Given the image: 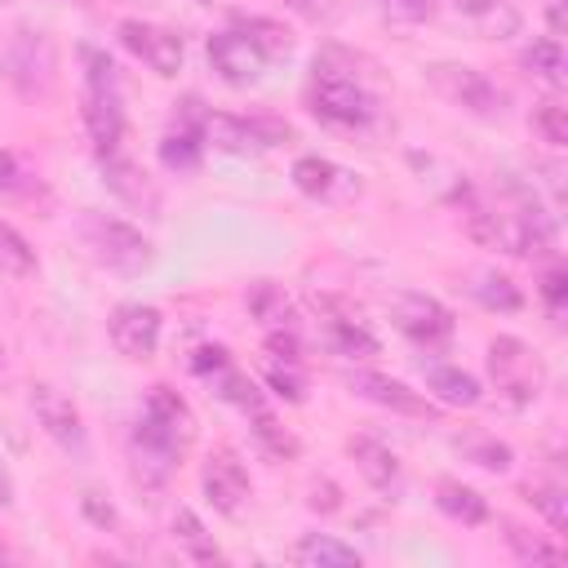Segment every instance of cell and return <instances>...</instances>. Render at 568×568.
<instances>
[{
  "mask_svg": "<svg viewBox=\"0 0 568 568\" xmlns=\"http://www.w3.org/2000/svg\"><path fill=\"white\" fill-rule=\"evenodd\" d=\"M524 67H528L537 80H546L550 89H559V84L568 80V58H564V44H559L555 36L532 40V44L524 49Z\"/></svg>",
  "mask_w": 568,
  "mask_h": 568,
  "instance_id": "27",
  "label": "cell"
},
{
  "mask_svg": "<svg viewBox=\"0 0 568 568\" xmlns=\"http://www.w3.org/2000/svg\"><path fill=\"white\" fill-rule=\"evenodd\" d=\"M266 386H271L280 399H288V404H302V399H306V377L297 373L293 359H271V364H266Z\"/></svg>",
  "mask_w": 568,
  "mask_h": 568,
  "instance_id": "38",
  "label": "cell"
},
{
  "mask_svg": "<svg viewBox=\"0 0 568 568\" xmlns=\"http://www.w3.org/2000/svg\"><path fill=\"white\" fill-rule=\"evenodd\" d=\"M506 546H510V555L519 559V564H564L568 555H564V546H555V541H546V537H537V532H528L524 524H506Z\"/></svg>",
  "mask_w": 568,
  "mask_h": 568,
  "instance_id": "28",
  "label": "cell"
},
{
  "mask_svg": "<svg viewBox=\"0 0 568 568\" xmlns=\"http://www.w3.org/2000/svg\"><path fill=\"white\" fill-rule=\"evenodd\" d=\"M200 484H204V497L213 501V510H222V515H240L248 506V493H253L248 470L240 466V457L231 448L209 453V462L200 470Z\"/></svg>",
  "mask_w": 568,
  "mask_h": 568,
  "instance_id": "15",
  "label": "cell"
},
{
  "mask_svg": "<svg viewBox=\"0 0 568 568\" xmlns=\"http://www.w3.org/2000/svg\"><path fill=\"white\" fill-rule=\"evenodd\" d=\"M488 377L510 404H532L546 390V364L524 337H493L488 342Z\"/></svg>",
  "mask_w": 568,
  "mask_h": 568,
  "instance_id": "4",
  "label": "cell"
},
{
  "mask_svg": "<svg viewBox=\"0 0 568 568\" xmlns=\"http://www.w3.org/2000/svg\"><path fill=\"white\" fill-rule=\"evenodd\" d=\"M80 62H84V93H80V115H84V129H89V142L102 155H115L124 146V106H120V75H115V62L84 44L80 49Z\"/></svg>",
  "mask_w": 568,
  "mask_h": 568,
  "instance_id": "2",
  "label": "cell"
},
{
  "mask_svg": "<svg viewBox=\"0 0 568 568\" xmlns=\"http://www.w3.org/2000/svg\"><path fill=\"white\" fill-rule=\"evenodd\" d=\"M284 9H293L297 18H306L315 27H333L346 13V0H284Z\"/></svg>",
  "mask_w": 568,
  "mask_h": 568,
  "instance_id": "39",
  "label": "cell"
},
{
  "mask_svg": "<svg viewBox=\"0 0 568 568\" xmlns=\"http://www.w3.org/2000/svg\"><path fill=\"white\" fill-rule=\"evenodd\" d=\"M346 386L359 395V399H368V404H382V408H390V413H404V417H435L439 408L422 395V390H413V386H404L399 377H386V373H368V368H351L346 373Z\"/></svg>",
  "mask_w": 568,
  "mask_h": 568,
  "instance_id": "14",
  "label": "cell"
},
{
  "mask_svg": "<svg viewBox=\"0 0 568 568\" xmlns=\"http://www.w3.org/2000/svg\"><path fill=\"white\" fill-rule=\"evenodd\" d=\"M27 186H31L27 164H22L13 151L0 146V191H4V195H18V191H27Z\"/></svg>",
  "mask_w": 568,
  "mask_h": 568,
  "instance_id": "41",
  "label": "cell"
},
{
  "mask_svg": "<svg viewBox=\"0 0 568 568\" xmlns=\"http://www.w3.org/2000/svg\"><path fill=\"white\" fill-rule=\"evenodd\" d=\"M0 271L13 275V280H31L36 275V248L9 222H0Z\"/></svg>",
  "mask_w": 568,
  "mask_h": 568,
  "instance_id": "30",
  "label": "cell"
},
{
  "mask_svg": "<svg viewBox=\"0 0 568 568\" xmlns=\"http://www.w3.org/2000/svg\"><path fill=\"white\" fill-rule=\"evenodd\" d=\"M106 333H111V346L124 359H151L155 346H160V311L142 306V302H124V306L111 311Z\"/></svg>",
  "mask_w": 568,
  "mask_h": 568,
  "instance_id": "13",
  "label": "cell"
},
{
  "mask_svg": "<svg viewBox=\"0 0 568 568\" xmlns=\"http://www.w3.org/2000/svg\"><path fill=\"white\" fill-rule=\"evenodd\" d=\"M58 71V53L40 31H18L13 44L4 49V75L22 98H49Z\"/></svg>",
  "mask_w": 568,
  "mask_h": 568,
  "instance_id": "8",
  "label": "cell"
},
{
  "mask_svg": "<svg viewBox=\"0 0 568 568\" xmlns=\"http://www.w3.org/2000/svg\"><path fill=\"white\" fill-rule=\"evenodd\" d=\"M0 506H13V479L4 466H0Z\"/></svg>",
  "mask_w": 568,
  "mask_h": 568,
  "instance_id": "46",
  "label": "cell"
},
{
  "mask_svg": "<svg viewBox=\"0 0 568 568\" xmlns=\"http://www.w3.org/2000/svg\"><path fill=\"white\" fill-rule=\"evenodd\" d=\"M235 31H240V36H248L266 62H271V58H288V53H293V36H288V27H284V22H275V18L240 13V18H235Z\"/></svg>",
  "mask_w": 568,
  "mask_h": 568,
  "instance_id": "24",
  "label": "cell"
},
{
  "mask_svg": "<svg viewBox=\"0 0 568 568\" xmlns=\"http://www.w3.org/2000/svg\"><path fill=\"white\" fill-rule=\"evenodd\" d=\"M80 235H84V244L93 248V257H98L102 266L124 271V275L151 266V257H155L151 240H146L138 226H129V222H120V217H106V213H84Z\"/></svg>",
  "mask_w": 568,
  "mask_h": 568,
  "instance_id": "6",
  "label": "cell"
},
{
  "mask_svg": "<svg viewBox=\"0 0 568 568\" xmlns=\"http://www.w3.org/2000/svg\"><path fill=\"white\" fill-rule=\"evenodd\" d=\"M311 111L333 124V129H364L377 120V98L346 71V67H333L328 58H315V71H311Z\"/></svg>",
  "mask_w": 568,
  "mask_h": 568,
  "instance_id": "3",
  "label": "cell"
},
{
  "mask_svg": "<svg viewBox=\"0 0 568 568\" xmlns=\"http://www.w3.org/2000/svg\"><path fill=\"white\" fill-rule=\"evenodd\" d=\"M80 506H84V515H89L93 524H102V528H111V524H115V510H111V506H102V497H98V493H84V497H80Z\"/></svg>",
  "mask_w": 568,
  "mask_h": 568,
  "instance_id": "44",
  "label": "cell"
},
{
  "mask_svg": "<svg viewBox=\"0 0 568 568\" xmlns=\"http://www.w3.org/2000/svg\"><path fill=\"white\" fill-rule=\"evenodd\" d=\"M31 413L40 422V430L71 457H89V430H84V417L80 408L49 382H36L31 386Z\"/></svg>",
  "mask_w": 568,
  "mask_h": 568,
  "instance_id": "9",
  "label": "cell"
},
{
  "mask_svg": "<svg viewBox=\"0 0 568 568\" xmlns=\"http://www.w3.org/2000/svg\"><path fill=\"white\" fill-rule=\"evenodd\" d=\"M293 564H302V568H351V564H359V550L328 537V532H306L293 546Z\"/></svg>",
  "mask_w": 568,
  "mask_h": 568,
  "instance_id": "23",
  "label": "cell"
},
{
  "mask_svg": "<svg viewBox=\"0 0 568 568\" xmlns=\"http://www.w3.org/2000/svg\"><path fill=\"white\" fill-rule=\"evenodd\" d=\"M435 506H439L448 519H457V524H484V519H488V501H484L475 488L457 484V479H439V484H435Z\"/></svg>",
  "mask_w": 568,
  "mask_h": 568,
  "instance_id": "26",
  "label": "cell"
},
{
  "mask_svg": "<svg viewBox=\"0 0 568 568\" xmlns=\"http://www.w3.org/2000/svg\"><path fill=\"white\" fill-rule=\"evenodd\" d=\"M173 537H178V546H182L195 564H217V559H222L213 532L204 528V519H200L191 506H178V510H173Z\"/></svg>",
  "mask_w": 568,
  "mask_h": 568,
  "instance_id": "25",
  "label": "cell"
},
{
  "mask_svg": "<svg viewBox=\"0 0 568 568\" xmlns=\"http://www.w3.org/2000/svg\"><path fill=\"white\" fill-rule=\"evenodd\" d=\"M226 364H231V359H226L222 346H200V351L191 355V368H195V373H222Z\"/></svg>",
  "mask_w": 568,
  "mask_h": 568,
  "instance_id": "43",
  "label": "cell"
},
{
  "mask_svg": "<svg viewBox=\"0 0 568 568\" xmlns=\"http://www.w3.org/2000/svg\"><path fill=\"white\" fill-rule=\"evenodd\" d=\"M200 4H213V0H200Z\"/></svg>",
  "mask_w": 568,
  "mask_h": 568,
  "instance_id": "47",
  "label": "cell"
},
{
  "mask_svg": "<svg viewBox=\"0 0 568 568\" xmlns=\"http://www.w3.org/2000/svg\"><path fill=\"white\" fill-rule=\"evenodd\" d=\"M293 186H297L302 195L320 200V204H342V200L359 195V178L346 173L342 164L324 160V155H302V160L293 164Z\"/></svg>",
  "mask_w": 568,
  "mask_h": 568,
  "instance_id": "17",
  "label": "cell"
},
{
  "mask_svg": "<svg viewBox=\"0 0 568 568\" xmlns=\"http://www.w3.org/2000/svg\"><path fill=\"white\" fill-rule=\"evenodd\" d=\"M288 138H293V129L280 120H266V115H253V120L226 115V111L200 115V142H209L213 151H226V155H257V151H271Z\"/></svg>",
  "mask_w": 568,
  "mask_h": 568,
  "instance_id": "5",
  "label": "cell"
},
{
  "mask_svg": "<svg viewBox=\"0 0 568 568\" xmlns=\"http://www.w3.org/2000/svg\"><path fill=\"white\" fill-rule=\"evenodd\" d=\"M426 80L435 84V93L439 98H448L453 106H462L466 115H479V120H493V115H501V89L484 75V71H475V67H466V62H430L426 67Z\"/></svg>",
  "mask_w": 568,
  "mask_h": 568,
  "instance_id": "7",
  "label": "cell"
},
{
  "mask_svg": "<svg viewBox=\"0 0 568 568\" xmlns=\"http://www.w3.org/2000/svg\"><path fill=\"white\" fill-rule=\"evenodd\" d=\"M248 311H253L266 328H284V324L293 320V306H288L284 288H275V284H257V288L248 293Z\"/></svg>",
  "mask_w": 568,
  "mask_h": 568,
  "instance_id": "33",
  "label": "cell"
},
{
  "mask_svg": "<svg viewBox=\"0 0 568 568\" xmlns=\"http://www.w3.org/2000/svg\"><path fill=\"white\" fill-rule=\"evenodd\" d=\"M200 151H204L200 129H178V133H164V142H160L164 169H178V173H191L200 164Z\"/></svg>",
  "mask_w": 568,
  "mask_h": 568,
  "instance_id": "31",
  "label": "cell"
},
{
  "mask_svg": "<svg viewBox=\"0 0 568 568\" xmlns=\"http://www.w3.org/2000/svg\"><path fill=\"white\" fill-rule=\"evenodd\" d=\"M217 395H222L226 404L244 408V413H257V408H266V395H262V386H257L248 373H235L231 364L217 373Z\"/></svg>",
  "mask_w": 568,
  "mask_h": 568,
  "instance_id": "32",
  "label": "cell"
},
{
  "mask_svg": "<svg viewBox=\"0 0 568 568\" xmlns=\"http://www.w3.org/2000/svg\"><path fill=\"white\" fill-rule=\"evenodd\" d=\"M209 62H213V71H217L226 84H235V89H248V84H257V80L266 75V58H262L257 44H253L248 36H240V31H217V36H209Z\"/></svg>",
  "mask_w": 568,
  "mask_h": 568,
  "instance_id": "16",
  "label": "cell"
},
{
  "mask_svg": "<svg viewBox=\"0 0 568 568\" xmlns=\"http://www.w3.org/2000/svg\"><path fill=\"white\" fill-rule=\"evenodd\" d=\"M315 311H320V320H324V337H328V346L337 351V355H346V359H373L382 346H377V337L368 333V324L359 320V311L351 306V302H342V297H315Z\"/></svg>",
  "mask_w": 568,
  "mask_h": 568,
  "instance_id": "12",
  "label": "cell"
},
{
  "mask_svg": "<svg viewBox=\"0 0 568 568\" xmlns=\"http://www.w3.org/2000/svg\"><path fill=\"white\" fill-rule=\"evenodd\" d=\"M120 44L164 80L182 71V36L169 31V27H155V22H142V18H124L120 22Z\"/></svg>",
  "mask_w": 568,
  "mask_h": 568,
  "instance_id": "11",
  "label": "cell"
},
{
  "mask_svg": "<svg viewBox=\"0 0 568 568\" xmlns=\"http://www.w3.org/2000/svg\"><path fill=\"white\" fill-rule=\"evenodd\" d=\"M462 453H466V457H470L475 466L493 470V475L510 470V462H515L510 444H501V439H488V435H479V439H462Z\"/></svg>",
  "mask_w": 568,
  "mask_h": 568,
  "instance_id": "37",
  "label": "cell"
},
{
  "mask_svg": "<svg viewBox=\"0 0 568 568\" xmlns=\"http://www.w3.org/2000/svg\"><path fill=\"white\" fill-rule=\"evenodd\" d=\"M390 320H395V328H399L404 337H413V342H422V346H439V342H448L453 328H457L453 311H448L444 302H435L430 293H399V297L390 302Z\"/></svg>",
  "mask_w": 568,
  "mask_h": 568,
  "instance_id": "10",
  "label": "cell"
},
{
  "mask_svg": "<svg viewBox=\"0 0 568 568\" xmlns=\"http://www.w3.org/2000/svg\"><path fill=\"white\" fill-rule=\"evenodd\" d=\"M448 4L484 40H510V36H519V22L524 18H519V9L510 0H448Z\"/></svg>",
  "mask_w": 568,
  "mask_h": 568,
  "instance_id": "18",
  "label": "cell"
},
{
  "mask_svg": "<svg viewBox=\"0 0 568 568\" xmlns=\"http://www.w3.org/2000/svg\"><path fill=\"white\" fill-rule=\"evenodd\" d=\"M102 173H106V186H111L124 204L146 209V213H155V209H160V191L151 186V178H146L133 160H124L120 151H115V155H102Z\"/></svg>",
  "mask_w": 568,
  "mask_h": 568,
  "instance_id": "20",
  "label": "cell"
},
{
  "mask_svg": "<svg viewBox=\"0 0 568 568\" xmlns=\"http://www.w3.org/2000/svg\"><path fill=\"white\" fill-rule=\"evenodd\" d=\"M346 453H351L355 470H359L377 493H395V488H399V457H395L382 439H373V435H351V439H346Z\"/></svg>",
  "mask_w": 568,
  "mask_h": 568,
  "instance_id": "19",
  "label": "cell"
},
{
  "mask_svg": "<svg viewBox=\"0 0 568 568\" xmlns=\"http://www.w3.org/2000/svg\"><path fill=\"white\" fill-rule=\"evenodd\" d=\"M253 417V435H257V444L271 453V457H297V439L275 422V413L271 408H257V413H248Z\"/></svg>",
  "mask_w": 568,
  "mask_h": 568,
  "instance_id": "34",
  "label": "cell"
},
{
  "mask_svg": "<svg viewBox=\"0 0 568 568\" xmlns=\"http://www.w3.org/2000/svg\"><path fill=\"white\" fill-rule=\"evenodd\" d=\"M532 129L541 133V142L564 146V142H568V106H564L559 98H541V102L532 106Z\"/></svg>",
  "mask_w": 568,
  "mask_h": 568,
  "instance_id": "35",
  "label": "cell"
},
{
  "mask_svg": "<svg viewBox=\"0 0 568 568\" xmlns=\"http://www.w3.org/2000/svg\"><path fill=\"white\" fill-rule=\"evenodd\" d=\"M466 288H470V297L484 302L488 311H519V306H524V293H519L506 275H497V271H479Z\"/></svg>",
  "mask_w": 568,
  "mask_h": 568,
  "instance_id": "29",
  "label": "cell"
},
{
  "mask_svg": "<svg viewBox=\"0 0 568 568\" xmlns=\"http://www.w3.org/2000/svg\"><path fill=\"white\" fill-rule=\"evenodd\" d=\"M528 501L546 515V524L555 532H568V493H564V484H532L528 488Z\"/></svg>",
  "mask_w": 568,
  "mask_h": 568,
  "instance_id": "36",
  "label": "cell"
},
{
  "mask_svg": "<svg viewBox=\"0 0 568 568\" xmlns=\"http://www.w3.org/2000/svg\"><path fill=\"white\" fill-rule=\"evenodd\" d=\"M377 9L390 22H426L439 9V0H377Z\"/></svg>",
  "mask_w": 568,
  "mask_h": 568,
  "instance_id": "40",
  "label": "cell"
},
{
  "mask_svg": "<svg viewBox=\"0 0 568 568\" xmlns=\"http://www.w3.org/2000/svg\"><path fill=\"white\" fill-rule=\"evenodd\" d=\"M546 18H550V36L559 40V36H564V0H550V9H546Z\"/></svg>",
  "mask_w": 568,
  "mask_h": 568,
  "instance_id": "45",
  "label": "cell"
},
{
  "mask_svg": "<svg viewBox=\"0 0 568 568\" xmlns=\"http://www.w3.org/2000/svg\"><path fill=\"white\" fill-rule=\"evenodd\" d=\"M426 386H430L435 399L448 404V408H475V404L484 399L479 382H475L466 368H457V364H430V368H426Z\"/></svg>",
  "mask_w": 568,
  "mask_h": 568,
  "instance_id": "22",
  "label": "cell"
},
{
  "mask_svg": "<svg viewBox=\"0 0 568 568\" xmlns=\"http://www.w3.org/2000/svg\"><path fill=\"white\" fill-rule=\"evenodd\" d=\"M541 297H546V306L559 315L564 311V302H568V275H564V266H550L546 275H541Z\"/></svg>",
  "mask_w": 568,
  "mask_h": 568,
  "instance_id": "42",
  "label": "cell"
},
{
  "mask_svg": "<svg viewBox=\"0 0 568 568\" xmlns=\"http://www.w3.org/2000/svg\"><path fill=\"white\" fill-rule=\"evenodd\" d=\"M466 231L475 244L510 253V257H546L555 253V222L532 204L524 209H493V204H470L466 209Z\"/></svg>",
  "mask_w": 568,
  "mask_h": 568,
  "instance_id": "1",
  "label": "cell"
},
{
  "mask_svg": "<svg viewBox=\"0 0 568 568\" xmlns=\"http://www.w3.org/2000/svg\"><path fill=\"white\" fill-rule=\"evenodd\" d=\"M142 417H146V422H155L160 430H169V435H173V439H182V444H191V439H195V413H191V404H186L173 386H151Z\"/></svg>",
  "mask_w": 568,
  "mask_h": 568,
  "instance_id": "21",
  "label": "cell"
}]
</instances>
